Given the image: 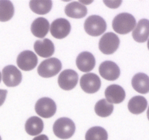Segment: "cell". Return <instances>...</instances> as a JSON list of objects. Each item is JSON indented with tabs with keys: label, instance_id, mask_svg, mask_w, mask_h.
Wrapping results in <instances>:
<instances>
[{
	"label": "cell",
	"instance_id": "cell-15",
	"mask_svg": "<svg viewBox=\"0 0 149 140\" xmlns=\"http://www.w3.org/2000/svg\"><path fill=\"white\" fill-rule=\"evenodd\" d=\"M33 48L36 54L42 58H49L55 52L53 42L49 39L36 40L33 45Z\"/></svg>",
	"mask_w": 149,
	"mask_h": 140
},
{
	"label": "cell",
	"instance_id": "cell-13",
	"mask_svg": "<svg viewBox=\"0 0 149 140\" xmlns=\"http://www.w3.org/2000/svg\"><path fill=\"white\" fill-rule=\"evenodd\" d=\"M105 96L109 103L120 104L125 100L126 93L123 88L119 85H111L106 88Z\"/></svg>",
	"mask_w": 149,
	"mask_h": 140
},
{
	"label": "cell",
	"instance_id": "cell-27",
	"mask_svg": "<svg viewBox=\"0 0 149 140\" xmlns=\"http://www.w3.org/2000/svg\"><path fill=\"white\" fill-rule=\"evenodd\" d=\"M7 90H1V89H0V106L4 104L6 97H7Z\"/></svg>",
	"mask_w": 149,
	"mask_h": 140
},
{
	"label": "cell",
	"instance_id": "cell-17",
	"mask_svg": "<svg viewBox=\"0 0 149 140\" xmlns=\"http://www.w3.org/2000/svg\"><path fill=\"white\" fill-rule=\"evenodd\" d=\"M65 13L69 18H82L87 14V9L79 1H72L65 6Z\"/></svg>",
	"mask_w": 149,
	"mask_h": 140
},
{
	"label": "cell",
	"instance_id": "cell-2",
	"mask_svg": "<svg viewBox=\"0 0 149 140\" xmlns=\"http://www.w3.org/2000/svg\"><path fill=\"white\" fill-rule=\"evenodd\" d=\"M76 126L74 121L68 118H61L53 125L55 135L61 139H68L75 133Z\"/></svg>",
	"mask_w": 149,
	"mask_h": 140
},
{
	"label": "cell",
	"instance_id": "cell-24",
	"mask_svg": "<svg viewBox=\"0 0 149 140\" xmlns=\"http://www.w3.org/2000/svg\"><path fill=\"white\" fill-rule=\"evenodd\" d=\"M113 108V105L109 103L106 99H101L96 103L95 106V111L99 117L106 118L111 115Z\"/></svg>",
	"mask_w": 149,
	"mask_h": 140
},
{
	"label": "cell",
	"instance_id": "cell-11",
	"mask_svg": "<svg viewBox=\"0 0 149 140\" xmlns=\"http://www.w3.org/2000/svg\"><path fill=\"white\" fill-rule=\"evenodd\" d=\"M37 64V56L32 51L24 50L17 55V66L23 71H31L33 69Z\"/></svg>",
	"mask_w": 149,
	"mask_h": 140
},
{
	"label": "cell",
	"instance_id": "cell-4",
	"mask_svg": "<svg viewBox=\"0 0 149 140\" xmlns=\"http://www.w3.org/2000/svg\"><path fill=\"white\" fill-rule=\"evenodd\" d=\"M61 69H62L61 61L57 58H51L42 61L38 66L37 71L41 77L49 78L58 74Z\"/></svg>",
	"mask_w": 149,
	"mask_h": 140
},
{
	"label": "cell",
	"instance_id": "cell-5",
	"mask_svg": "<svg viewBox=\"0 0 149 140\" xmlns=\"http://www.w3.org/2000/svg\"><path fill=\"white\" fill-rule=\"evenodd\" d=\"M120 40L116 34L113 32L105 34L99 41V50L106 55H110L116 52L119 48Z\"/></svg>",
	"mask_w": 149,
	"mask_h": 140
},
{
	"label": "cell",
	"instance_id": "cell-18",
	"mask_svg": "<svg viewBox=\"0 0 149 140\" xmlns=\"http://www.w3.org/2000/svg\"><path fill=\"white\" fill-rule=\"evenodd\" d=\"M49 23L45 18H37L35 19L31 26V31L35 36L44 38L49 30Z\"/></svg>",
	"mask_w": 149,
	"mask_h": 140
},
{
	"label": "cell",
	"instance_id": "cell-12",
	"mask_svg": "<svg viewBox=\"0 0 149 140\" xmlns=\"http://www.w3.org/2000/svg\"><path fill=\"white\" fill-rule=\"evenodd\" d=\"M99 73L105 80L114 81L120 76V69L116 63L111 61H106L99 66Z\"/></svg>",
	"mask_w": 149,
	"mask_h": 140
},
{
	"label": "cell",
	"instance_id": "cell-23",
	"mask_svg": "<svg viewBox=\"0 0 149 140\" xmlns=\"http://www.w3.org/2000/svg\"><path fill=\"white\" fill-rule=\"evenodd\" d=\"M15 8L10 1L1 0L0 1V21L6 22L13 17Z\"/></svg>",
	"mask_w": 149,
	"mask_h": 140
},
{
	"label": "cell",
	"instance_id": "cell-19",
	"mask_svg": "<svg viewBox=\"0 0 149 140\" xmlns=\"http://www.w3.org/2000/svg\"><path fill=\"white\" fill-rule=\"evenodd\" d=\"M134 90L139 93L146 94L149 92V77L144 73H138L132 79Z\"/></svg>",
	"mask_w": 149,
	"mask_h": 140
},
{
	"label": "cell",
	"instance_id": "cell-31",
	"mask_svg": "<svg viewBox=\"0 0 149 140\" xmlns=\"http://www.w3.org/2000/svg\"><path fill=\"white\" fill-rule=\"evenodd\" d=\"M1 72H0V82H1Z\"/></svg>",
	"mask_w": 149,
	"mask_h": 140
},
{
	"label": "cell",
	"instance_id": "cell-21",
	"mask_svg": "<svg viewBox=\"0 0 149 140\" xmlns=\"http://www.w3.org/2000/svg\"><path fill=\"white\" fill-rule=\"evenodd\" d=\"M148 102L142 96H136L132 97L128 102V109L134 115L143 113L146 109Z\"/></svg>",
	"mask_w": 149,
	"mask_h": 140
},
{
	"label": "cell",
	"instance_id": "cell-30",
	"mask_svg": "<svg viewBox=\"0 0 149 140\" xmlns=\"http://www.w3.org/2000/svg\"><path fill=\"white\" fill-rule=\"evenodd\" d=\"M147 45H148V50H149V39L148 40V44H147Z\"/></svg>",
	"mask_w": 149,
	"mask_h": 140
},
{
	"label": "cell",
	"instance_id": "cell-25",
	"mask_svg": "<svg viewBox=\"0 0 149 140\" xmlns=\"http://www.w3.org/2000/svg\"><path fill=\"white\" fill-rule=\"evenodd\" d=\"M85 140H108V133L102 127H93L86 132Z\"/></svg>",
	"mask_w": 149,
	"mask_h": 140
},
{
	"label": "cell",
	"instance_id": "cell-29",
	"mask_svg": "<svg viewBox=\"0 0 149 140\" xmlns=\"http://www.w3.org/2000/svg\"><path fill=\"white\" fill-rule=\"evenodd\" d=\"M147 117H148V120H149V106H148V110H147Z\"/></svg>",
	"mask_w": 149,
	"mask_h": 140
},
{
	"label": "cell",
	"instance_id": "cell-9",
	"mask_svg": "<svg viewBox=\"0 0 149 140\" xmlns=\"http://www.w3.org/2000/svg\"><path fill=\"white\" fill-rule=\"evenodd\" d=\"M71 23L67 19L58 18L51 23L49 28L50 33L56 39H63L69 34L71 32Z\"/></svg>",
	"mask_w": 149,
	"mask_h": 140
},
{
	"label": "cell",
	"instance_id": "cell-10",
	"mask_svg": "<svg viewBox=\"0 0 149 140\" xmlns=\"http://www.w3.org/2000/svg\"><path fill=\"white\" fill-rule=\"evenodd\" d=\"M78 80V74L74 70L65 69L60 74L58 83L60 88H61L63 90H70L76 87Z\"/></svg>",
	"mask_w": 149,
	"mask_h": 140
},
{
	"label": "cell",
	"instance_id": "cell-16",
	"mask_svg": "<svg viewBox=\"0 0 149 140\" xmlns=\"http://www.w3.org/2000/svg\"><path fill=\"white\" fill-rule=\"evenodd\" d=\"M132 37L138 42H145L149 37V20L141 19L132 31Z\"/></svg>",
	"mask_w": 149,
	"mask_h": 140
},
{
	"label": "cell",
	"instance_id": "cell-8",
	"mask_svg": "<svg viewBox=\"0 0 149 140\" xmlns=\"http://www.w3.org/2000/svg\"><path fill=\"white\" fill-rule=\"evenodd\" d=\"M80 86L87 93H95L97 92L101 86L100 79L94 73H87L81 76Z\"/></svg>",
	"mask_w": 149,
	"mask_h": 140
},
{
	"label": "cell",
	"instance_id": "cell-32",
	"mask_svg": "<svg viewBox=\"0 0 149 140\" xmlns=\"http://www.w3.org/2000/svg\"><path fill=\"white\" fill-rule=\"evenodd\" d=\"M0 140H1V136H0Z\"/></svg>",
	"mask_w": 149,
	"mask_h": 140
},
{
	"label": "cell",
	"instance_id": "cell-22",
	"mask_svg": "<svg viewBox=\"0 0 149 140\" xmlns=\"http://www.w3.org/2000/svg\"><path fill=\"white\" fill-rule=\"evenodd\" d=\"M30 8L33 13L39 15H45L52 9V1L49 0L45 1H30Z\"/></svg>",
	"mask_w": 149,
	"mask_h": 140
},
{
	"label": "cell",
	"instance_id": "cell-26",
	"mask_svg": "<svg viewBox=\"0 0 149 140\" xmlns=\"http://www.w3.org/2000/svg\"><path fill=\"white\" fill-rule=\"evenodd\" d=\"M103 2L105 3V4H106V5L108 6L109 7H111V8H117V7H119V5H120L121 4H122V1H104Z\"/></svg>",
	"mask_w": 149,
	"mask_h": 140
},
{
	"label": "cell",
	"instance_id": "cell-3",
	"mask_svg": "<svg viewBox=\"0 0 149 140\" xmlns=\"http://www.w3.org/2000/svg\"><path fill=\"white\" fill-rule=\"evenodd\" d=\"M84 30L89 35L98 36L103 34L106 30L107 25L102 17L99 15H90L84 21Z\"/></svg>",
	"mask_w": 149,
	"mask_h": 140
},
{
	"label": "cell",
	"instance_id": "cell-7",
	"mask_svg": "<svg viewBox=\"0 0 149 140\" xmlns=\"http://www.w3.org/2000/svg\"><path fill=\"white\" fill-rule=\"evenodd\" d=\"M2 80L7 87H15L22 81L20 70L13 65H8L2 69Z\"/></svg>",
	"mask_w": 149,
	"mask_h": 140
},
{
	"label": "cell",
	"instance_id": "cell-20",
	"mask_svg": "<svg viewBox=\"0 0 149 140\" xmlns=\"http://www.w3.org/2000/svg\"><path fill=\"white\" fill-rule=\"evenodd\" d=\"M44 128V123L39 117L33 116L29 118L25 124L26 133L31 136H36L42 132Z\"/></svg>",
	"mask_w": 149,
	"mask_h": 140
},
{
	"label": "cell",
	"instance_id": "cell-14",
	"mask_svg": "<svg viewBox=\"0 0 149 140\" xmlns=\"http://www.w3.org/2000/svg\"><path fill=\"white\" fill-rule=\"evenodd\" d=\"M77 68L83 72H89L95 66V58L90 52H80L76 60Z\"/></svg>",
	"mask_w": 149,
	"mask_h": 140
},
{
	"label": "cell",
	"instance_id": "cell-1",
	"mask_svg": "<svg viewBox=\"0 0 149 140\" xmlns=\"http://www.w3.org/2000/svg\"><path fill=\"white\" fill-rule=\"evenodd\" d=\"M136 20L132 15L122 13L117 15L113 18L112 27L115 32L119 34H127L132 32L135 27Z\"/></svg>",
	"mask_w": 149,
	"mask_h": 140
},
{
	"label": "cell",
	"instance_id": "cell-6",
	"mask_svg": "<svg viewBox=\"0 0 149 140\" xmlns=\"http://www.w3.org/2000/svg\"><path fill=\"white\" fill-rule=\"evenodd\" d=\"M35 111L39 117L49 118L56 112L57 105L50 98L44 97L36 102L35 104Z\"/></svg>",
	"mask_w": 149,
	"mask_h": 140
},
{
	"label": "cell",
	"instance_id": "cell-28",
	"mask_svg": "<svg viewBox=\"0 0 149 140\" xmlns=\"http://www.w3.org/2000/svg\"><path fill=\"white\" fill-rule=\"evenodd\" d=\"M32 140H49V139H48L47 136H46L45 134H41V135L33 138Z\"/></svg>",
	"mask_w": 149,
	"mask_h": 140
}]
</instances>
